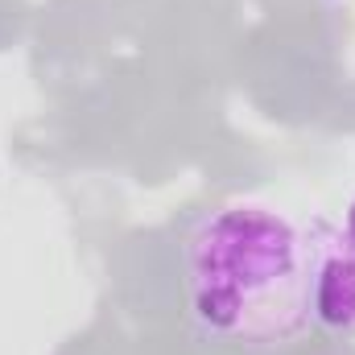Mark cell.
Wrapping results in <instances>:
<instances>
[{
  "label": "cell",
  "instance_id": "cell-1",
  "mask_svg": "<svg viewBox=\"0 0 355 355\" xmlns=\"http://www.w3.org/2000/svg\"><path fill=\"white\" fill-rule=\"evenodd\" d=\"M186 289L207 339L285 347L314 322V244L265 202H227L186 240Z\"/></svg>",
  "mask_w": 355,
  "mask_h": 355
},
{
  "label": "cell",
  "instance_id": "cell-2",
  "mask_svg": "<svg viewBox=\"0 0 355 355\" xmlns=\"http://www.w3.org/2000/svg\"><path fill=\"white\" fill-rule=\"evenodd\" d=\"M314 322L335 335H355V202L343 223L314 244Z\"/></svg>",
  "mask_w": 355,
  "mask_h": 355
}]
</instances>
